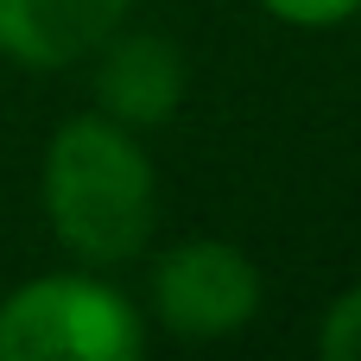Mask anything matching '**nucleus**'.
Returning <instances> with one entry per match:
<instances>
[{"instance_id":"f257e3e1","label":"nucleus","mask_w":361,"mask_h":361,"mask_svg":"<svg viewBox=\"0 0 361 361\" xmlns=\"http://www.w3.org/2000/svg\"><path fill=\"white\" fill-rule=\"evenodd\" d=\"M38 197H44V222H51L57 247L76 254L95 273L146 254L152 222H159L152 159H146L140 133L121 127L102 108L95 114H70L51 133L44 171H38Z\"/></svg>"},{"instance_id":"f03ea898","label":"nucleus","mask_w":361,"mask_h":361,"mask_svg":"<svg viewBox=\"0 0 361 361\" xmlns=\"http://www.w3.org/2000/svg\"><path fill=\"white\" fill-rule=\"evenodd\" d=\"M146 324L102 273H38L0 298V361H133Z\"/></svg>"},{"instance_id":"7ed1b4c3","label":"nucleus","mask_w":361,"mask_h":361,"mask_svg":"<svg viewBox=\"0 0 361 361\" xmlns=\"http://www.w3.org/2000/svg\"><path fill=\"white\" fill-rule=\"evenodd\" d=\"M260 311V267L235 241H178L152 267V317L184 343H222Z\"/></svg>"},{"instance_id":"20e7f679","label":"nucleus","mask_w":361,"mask_h":361,"mask_svg":"<svg viewBox=\"0 0 361 361\" xmlns=\"http://www.w3.org/2000/svg\"><path fill=\"white\" fill-rule=\"evenodd\" d=\"M127 19V0H0V57L19 70H70Z\"/></svg>"},{"instance_id":"39448f33","label":"nucleus","mask_w":361,"mask_h":361,"mask_svg":"<svg viewBox=\"0 0 361 361\" xmlns=\"http://www.w3.org/2000/svg\"><path fill=\"white\" fill-rule=\"evenodd\" d=\"M184 102V51L159 32H114L95 51V108L121 127H159Z\"/></svg>"},{"instance_id":"423d86ee","label":"nucleus","mask_w":361,"mask_h":361,"mask_svg":"<svg viewBox=\"0 0 361 361\" xmlns=\"http://www.w3.org/2000/svg\"><path fill=\"white\" fill-rule=\"evenodd\" d=\"M317 349L330 361H361V286L355 292H343L330 311H324V324H317Z\"/></svg>"},{"instance_id":"0eeeda50","label":"nucleus","mask_w":361,"mask_h":361,"mask_svg":"<svg viewBox=\"0 0 361 361\" xmlns=\"http://www.w3.org/2000/svg\"><path fill=\"white\" fill-rule=\"evenodd\" d=\"M279 25H305V32H324V25H349L361 13V0H260Z\"/></svg>"}]
</instances>
